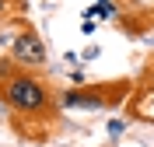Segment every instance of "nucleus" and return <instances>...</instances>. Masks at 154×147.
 I'll list each match as a JSON object with an SVG mask.
<instances>
[{"instance_id": "1", "label": "nucleus", "mask_w": 154, "mask_h": 147, "mask_svg": "<svg viewBox=\"0 0 154 147\" xmlns=\"http://www.w3.org/2000/svg\"><path fill=\"white\" fill-rule=\"evenodd\" d=\"M0 102L21 119H53L60 109L56 91L35 74H14L0 81Z\"/></svg>"}, {"instance_id": "2", "label": "nucleus", "mask_w": 154, "mask_h": 147, "mask_svg": "<svg viewBox=\"0 0 154 147\" xmlns=\"http://www.w3.org/2000/svg\"><path fill=\"white\" fill-rule=\"evenodd\" d=\"M126 95H130V81H123V84H98V88H91V84H84V88H67L60 91V109H84V112H102V109H112L119 105V102H126Z\"/></svg>"}, {"instance_id": "3", "label": "nucleus", "mask_w": 154, "mask_h": 147, "mask_svg": "<svg viewBox=\"0 0 154 147\" xmlns=\"http://www.w3.org/2000/svg\"><path fill=\"white\" fill-rule=\"evenodd\" d=\"M7 56L14 60L21 70H38V67H46L49 49H46V39H42L32 25H21L18 35L11 39V53H7Z\"/></svg>"}, {"instance_id": "4", "label": "nucleus", "mask_w": 154, "mask_h": 147, "mask_svg": "<svg viewBox=\"0 0 154 147\" xmlns=\"http://www.w3.org/2000/svg\"><path fill=\"white\" fill-rule=\"evenodd\" d=\"M112 14H116V0H112V4H98V0H95V4L84 11V18H91V21H98V18H112Z\"/></svg>"}, {"instance_id": "5", "label": "nucleus", "mask_w": 154, "mask_h": 147, "mask_svg": "<svg viewBox=\"0 0 154 147\" xmlns=\"http://www.w3.org/2000/svg\"><path fill=\"white\" fill-rule=\"evenodd\" d=\"M105 130H109V137H112V140H119L126 130H130V116H123V119H109Z\"/></svg>"}, {"instance_id": "6", "label": "nucleus", "mask_w": 154, "mask_h": 147, "mask_svg": "<svg viewBox=\"0 0 154 147\" xmlns=\"http://www.w3.org/2000/svg\"><path fill=\"white\" fill-rule=\"evenodd\" d=\"M14 11H21L18 0H0V21H11V14Z\"/></svg>"}, {"instance_id": "7", "label": "nucleus", "mask_w": 154, "mask_h": 147, "mask_svg": "<svg viewBox=\"0 0 154 147\" xmlns=\"http://www.w3.org/2000/svg\"><path fill=\"white\" fill-rule=\"evenodd\" d=\"M137 95H144V98H154V77H144L140 81V91Z\"/></svg>"}, {"instance_id": "8", "label": "nucleus", "mask_w": 154, "mask_h": 147, "mask_svg": "<svg viewBox=\"0 0 154 147\" xmlns=\"http://www.w3.org/2000/svg\"><path fill=\"white\" fill-rule=\"evenodd\" d=\"M81 32H84V35H91V32H95V21H91V18H84V25H81Z\"/></svg>"}, {"instance_id": "9", "label": "nucleus", "mask_w": 154, "mask_h": 147, "mask_svg": "<svg viewBox=\"0 0 154 147\" xmlns=\"http://www.w3.org/2000/svg\"><path fill=\"white\" fill-rule=\"evenodd\" d=\"M98 4H112V0H98Z\"/></svg>"}]
</instances>
